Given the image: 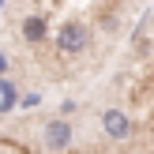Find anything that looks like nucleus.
<instances>
[{
	"label": "nucleus",
	"mask_w": 154,
	"mask_h": 154,
	"mask_svg": "<svg viewBox=\"0 0 154 154\" xmlns=\"http://www.w3.org/2000/svg\"><path fill=\"white\" fill-rule=\"evenodd\" d=\"M87 45H90V26H87V23L68 19L64 26L57 30V49H64V53H83Z\"/></svg>",
	"instance_id": "obj_1"
},
{
	"label": "nucleus",
	"mask_w": 154,
	"mask_h": 154,
	"mask_svg": "<svg viewBox=\"0 0 154 154\" xmlns=\"http://www.w3.org/2000/svg\"><path fill=\"white\" fill-rule=\"evenodd\" d=\"M102 128H105V135H109V139H124V135L132 132V124H128V113H124V109H105Z\"/></svg>",
	"instance_id": "obj_2"
},
{
	"label": "nucleus",
	"mask_w": 154,
	"mask_h": 154,
	"mask_svg": "<svg viewBox=\"0 0 154 154\" xmlns=\"http://www.w3.org/2000/svg\"><path fill=\"white\" fill-rule=\"evenodd\" d=\"M45 139H49L53 147H68V139H72V128H68L64 120H53V124H45Z\"/></svg>",
	"instance_id": "obj_3"
},
{
	"label": "nucleus",
	"mask_w": 154,
	"mask_h": 154,
	"mask_svg": "<svg viewBox=\"0 0 154 154\" xmlns=\"http://www.w3.org/2000/svg\"><path fill=\"white\" fill-rule=\"evenodd\" d=\"M23 38H26V42H42L45 38V19L42 15H26V19H23Z\"/></svg>",
	"instance_id": "obj_4"
},
{
	"label": "nucleus",
	"mask_w": 154,
	"mask_h": 154,
	"mask_svg": "<svg viewBox=\"0 0 154 154\" xmlns=\"http://www.w3.org/2000/svg\"><path fill=\"white\" fill-rule=\"evenodd\" d=\"M0 68H4V53H0Z\"/></svg>",
	"instance_id": "obj_5"
}]
</instances>
